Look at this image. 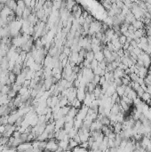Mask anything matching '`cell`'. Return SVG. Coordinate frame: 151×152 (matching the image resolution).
Returning a JSON list of instances; mask_svg holds the SVG:
<instances>
[{"instance_id": "obj_6", "label": "cell", "mask_w": 151, "mask_h": 152, "mask_svg": "<svg viewBox=\"0 0 151 152\" xmlns=\"http://www.w3.org/2000/svg\"><path fill=\"white\" fill-rule=\"evenodd\" d=\"M126 42V37L124 36V35H122V36H120L119 37V43L121 44L122 45H124L125 44Z\"/></svg>"}, {"instance_id": "obj_8", "label": "cell", "mask_w": 151, "mask_h": 152, "mask_svg": "<svg viewBox=\"0 0 151 152\" xmlns=\"http://www.w3.org/2000/svg\"><path fill=\"white\" fill-rule=\"evenodd\" d=\"M149 105H150V106H151V101H150V103H149Z\"/></svg>"}, {"instance_id": "obj_5", "label": "cell", "mask_w": 151, "mask_h": 152, "mask_svg": "<svg viewBox=\"0 0 151 152\" xmlns=\"http://www.w3.org/2000/svg\"><path fill=\"white\" fill-rule=\"evenodd\" d=\"M136 93H137V96H138V98H141V96L143 95V93H145V91L143 90L142 88H141V86H140V87L136 91Z\"/></svg>"}, {"instance_id": "obj_4", "label": "cell", "mask_w": 151, "mask_h": 152, "mask_svg": "<svg viewBox=\"0 0 151 152\" xmlns=\"http://www.w3.org/2000/svg\"><path fill=\"white\" fill-rule=\"evenodd\" d=\"M143 101H146V102H148V103H150L151 101V95L149 94L148 93H147V92H145V93H143V95L141 96V98Z\"/></svg>"}, {"instance_id": "obj_3", "label": "cell", "mask_w": 151, "mask_h": 152, "mask_svg": "<svg viewBox=\"0 0 151 152\" xmlns=\"http://www.w3.org/2000/svg\"><path fill=\"white\" fill-rule=\"evenodd\" d=\"M94 60H96L98 62H102L103 60H104V54H103L102 51H101V52H99V53H97V54H94Z\"/></svg>"}, {"instance_id": "obj_2", "label": "cell", "mask_w": 151, "mask_h": 152, "mask_svg": "<svg viewBox=\"0 0 151 152\" xmlns=\"http://www.w3.org/2000/svg\"><path fill=\"white\" fill-rule=\"evenodd\" d=\"M131 25L133 26L134 28L136 29V30H138V29H142V28H144V24H143V22L141 21L140 20H137L136 21H134Z\"/></svg>"}, {"instance_id": "obj_1", "label": "cell", "mask_w": 151, "mask_h": 152, "mask_svg": "<svg viewBox=\"0 0 151 152\" xmlns=\"http://www.w3.org/2000/svg\"><path fill=\"white\" fill-rule=\"evenodd\" d=\"M30 148H32L31 142H23L17 147L16 150H17V152H25L26 150L29 149Z\"/></svg>"}, {"instance_id": "obj_7", "label": "cell", "mask_w": 151, "mask_h": 152, "mask_svg": "<svg viewBox=\"0 0 151 152\" xmlns=\"http://www.w3.org/2000/svg\"><path fill=\"white\" fill-rule=\"evenodd\" d=\"M105 82H106L105 76H100V83H99V84H100V85H103V84H105Z\"/></svg>"}]
</instances>
